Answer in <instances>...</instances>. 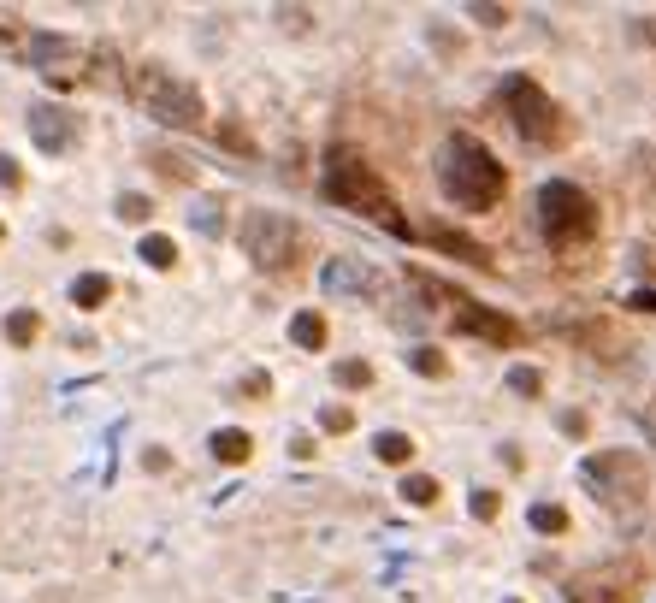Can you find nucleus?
<instances>
[{
  "label": "nucleus",
  "instance_id": "10",
  "mask_svg": "<svg viewBox=\"0 0 656 603\" xmlns=\"http://www.w3.org/2000/svg\"><path fill=\"white\" fill-rule=\"evenodd\" d=\"M24 131H30V142H36L42 154H66L71 142H77V119H71L66 107H54V101H36V107L24 113Z\"/></svg>",
  "mask_w": 656,
  "mask_h": 603
},
{
  "label": "nucleus",
  "instance_id": "5",
  "mask_svg": "<svg viewBox=\"0 0 656 603\" xmlns=\"http://www.w3.org/2000/svg\"><path fill=\"white\" fill-rule=\"evenodd\" d=\"M538 225H544V237L556 243V249H568V243H586L591 231H597V201L580 190V184H544L538 190Z\"/></svg>",
  "mask_w": 656,
  "mask_h": 603
},
{
  "label": "nucleus",
  "instance_id": "35",
  "mask_svg": "<svg viewBox=\"0 0 656 603\" xmlns=\"http://www.w3.org/2000/svg\"><path fill=\"white\" fill-rule=\"evenodd\" d=\"M509 603H515V598H509Z\"/></svg>",
  "mask_w": 656,
  "mask_h": 603
},
{
  "label": "nucleus",
  "instance_id": "3",
  "mask_svg": "<svg viewBox=\"0 0 656 603\" xmlns=\"http://www.w3.org/2000/svg\"><path fill=\"white\" fill-rule=\"evenodd\" d=\"M131 101L148 119L172 125V131H201V125H207V107H201L196 83L178 77V71H166V66H136L131 71Z\"/></svg>",
  "mask_w": 656,
  "mask_h": 603
},
{
  "label": "nucleus",
  "instance_id": "8",
  "mask_svg": "<svg viewBox=\"0 0 656 603\" xmlns=\"http://www.w3.org/2000/svg\"><path fill=\"white\" fill-rule=\"evenodd\" d=\"M18 54L42 71L48 83H77L83 66H89V54H83L71 36H60V30H30V36L18 42Z\"/></svg>",
  "mask_w": 656,
  "mask_h": 603
},
{
  "label": "nucleus",
  "instance_id": "1",
  "mask_svg": "<svg viewBox=\"0 0 656 603\" xmlns=\"http://www.w3.org/2000/svg\"><path fill=\"white\" fill-rule=\"evenodd\" d=\"M438 190L450 207L461 213H491L503 190H509V172L497 166V154L485 148V142H473V136H450L444 148H438Z\"/></svg>",
  "mask_w": 656,
  "mask_h": 603
},
{
  "label": "nucleus",
  "instance_id": "24",
  "mask_svg": "<svg viewBox=\"0 0 656 603\" xmlns=\"http://www.w3.org/2000/svg\"><path fill=\"white\" fill-rule=\"evenodd\" d=\"M532 527L538 533H568V509L562 503H532Z\"/></svg>",
  "mask_w": 656,
  "mask_h": 603
},
{
  "label": "nucleus",
  "instance_id": "6",
  "mask_svg": "<svg viewBox=\"0 0 656 603\" xmlns=\"http://www.w3.org/2000/svg\"><path fill=\"white\" fill-rule=\"evenodd\" d=\"M503 113H509V125H515V136L521 142H532V148H544V142H562V113H556V101L526 77V71H515V77H503Z\"/></svg>",
  "mask_w": 656,
  "mask_h": 603
},
{
  "label": "nucleus",
  "instance_id": "19",
  "mask_svg": "<svg viewBox=\"0 0 656 603\" xmlns=\"http://www.w3.org/2000/svg\"><path fill=\"white\" fill-rule=\"evenodd\" d=\"M36 337H42V320H36L30 308H12V314H6V343L24 349V343H36Z\"/></svg>",
  "mask_w": 656,
  "mask_h": 603
},
{
  "label": "nucleus",
  "instance_id": "22",
  "mask_svg": "<svg viewBox=\"0 0 656 603\" xmlns=\"http://www.w3.org/2000/svg\"><path fill=\"white\" fill-rule=\"evenodd\" d=\"M408 367H414V373H426V379H444V373H450V361H444V355H438L432 343H420V349H408Z\"/></svg>",
  "mask_w": 656,
  "mask_h": 603
},
{
  "label": "nucleus",
  "instance_id": "20",
  "mask_svg": "<svg viewBox=\"0 0 656 603\" xmlns=\"http://www.w3.org/2000/svg\"><path fill=\"white\" fill-rule=\"evenodd\" d=\"M290 343L320 349V343H326V320H320V314H296V320H290Z\"/></svg>",
  "mask_w": 656,
  "mask_h": 603
},
{
  "label": "nucleus",
  "instance_id": "28",
  "mask_svg": "<svg viewBox=\"0 0 656 603\" xmlns=\"http://www.w3.org/2000/svg\"><path fill=\"white\" fill-rule=\"evenodd\" d=\"M320 426H326V432H349V426H355V408H326Z\"/></svg>",
  "mask_w": 656,
  "mask_h": 603
},
{
  "label": "nucleus",
  "instance_id": "7",
  "mask_svg": "<svg viewBox=\"0 0 656 603\" xmlns=\"http://www.w3.org/2000/svg\"><path fill=\"white\" fill-rule=\"evenodd\" d=\"M237 237H243V249H249V261H255V267L284 272V267H296V261H302V225H296V219H284V213H249Z\"/></svg>",
  "mask_w": 656,
  "mask_h": 603
},
{
  "label": "nucleus",
  "instance_id": "31",
  "mask_svg": "<svg viewBox=\"0 0 656 603\" xmlns=\"http://www.w3.org/2000/svg\"><path fill=\"white\" fill-rule=\"evenodd\" d=\"M0 184H6V190H18V184H24V172H18V160H6V154H0Z\"/></svg>",
  "mask_w": 656,
  "mask_h": 603
},
{
  "label": "nucleus",
  "instance_id": "27",
  "mask_svg": "<svg viewBox=\"0 0 656 603\" xmlns=\"http://www.w3.org/2000/svg\"><path fill=\"white\" fill-rule=\"evenodd\" d=\"M497 509H503L497 491H473V521H497Z\"/></svg>",
  "mask_w": 656,
  "mask_h": 603
},
{
  "label": "nucleus",
  "instance_id": "21",
  "mask_svg": "<svg viewBox=\"0 0 656 603\" xmlns=\"http://www.w3.org/2000/svg\"><path fill=\"white\" fill-rule=\"evenodd\" d=\"M190 225H196L201 237H219V231H225V213H219V201L201 196L196 207H190Z\"/></svg>",
  "mask_w": 656,
  "mask_h": 603
},
{
  "label": "nucleus",
  "instance_id": "34",
  "mask_svg": "<svg viewBox=\"0 0 656 603\" xmlns=\"http://www.w3.org/2000/svg\"><path fill=\"white\" fill-rule=\"evenodd\" d=\"M0 237H6V231H0Z\"/></svg>",
  "mask_w": 656,
  "mask_h": 603
},
{
  "label": "nucleus",
  "instance_id": "4",
  "mask_svg": "<svg viewBox=\"0 0 656 603\" xmlns=\"http://www.w3.org/2000/svg\"><path fill=\"white\" fill-rule=\"evenodd\" d=\"M580 479L597 491V503L615 509V515H633L651 497V473H645V462L633 450H597V456H586Z\"/></svg>",
  "mask_w": 656,
  "mask_h": 603
},
{
  "label": "nucleus",
  "instance_id": "26",
  "mask_svg": "<svg viewBox=\"0 0 656 603\" xmlns=\"http://www.w3.org/2000/svg\"><path fill=\"white\" fill-rule=\"evenodd\" d=\"M509 391H521V397H544V379H538L532 367H509Z\"/></svg>",
  "mask_w": 656,
  "mask_h": 603
},
{
  "label": "nucleus",
  "instance_id": "32",
  "mask_svg": "<svg viewBox=\"0 0 656 603\" xmlns=\"http://www.w3.org/2000/svg\"><path fill=\"white\" fill-rule=\"evenodd\" d=\"M627 308H639V314H656V290H633V296H627Z\"/></svg>",
  "mask_w": 656,
  "mask_h": 603
},
{
  "label": "nucleus",
  "instance_id": "25",
  "mask_svg": "<svg viewBox=\"0 0 656 603\" xmlns=\"http://www.w3.org/2000/svg\"><path fill=\"white\" fill-rule=\"evenodd\" d=\"M119 219H131V225H148V219H154V201H148V196H119Z\"/></svg>",
  "mask_w": 656,
  "mask_h": 603
},
{
  "label": "nucleus",
  "instance_id": "16",
  "mask_svg": "<svg viewBox=\"0 0 656 603\" xmlns=\"http://www.w3.org/2000/svg\"><path fill=\"white\" fill-rule=\"evenodd\" d=\"M373 456H379V462H391V468H408L414 438H408V432H379V438H373Z\"/></svg>",
  "mask_w": 656,
  "mask_h": 603
},
{
  "label": "nucleus",
  "instance_id": "30",
  "mask_svg": "<svg viewBox=\"0 0 656 603\" xmlns=\"http://www.w3.org/2000/svg\"><path fill=\"white\" fill-rule=\"evenodd\" d=\"M479 24H509V6H467Z\"/></svg>",
  "mask_w": 656,
  "mask_h": 603
},
{
  "label": "nucleus",
  "instance_id": "14",
  "mask_svg": "<svg viewBox=\"0 0 656 603\" xmlns=\"http://www.w3.org/2000/svg\"><path fill=\"white\" fill-rule=\"evenodd\" d=\"M213 462H225V468H243L249 462V450H255V438L243 432V426H225V432H213Z\"/></svg>",
  "mask_w": 656,
  "mask_h": 603
},
{
  "label": "nucleus",
  "instance_id": "2",
  "mask_svg": "<svg viewBox=\"0 0 656 603\" xmlns=\"http://www.w3.org/2000/svg\"><path fill=\"white\" fill-rule=\"evenodd\" d=\"M326 196L355 207V213H367V219H379L391 237H408V219H396V196L379 184V172L355 148H343V142L326 154Z\"/></svg>",
  "mask_w": 656,
  "mask_h": 603
},
{
  "label": "nucleus",
  "instance_id": "33",
  "mask_svg": "<svg viewBox=\"0 0 656 603\" xmlns=\"http://www.w3.org/2000/svg\"><path fill=\"white\" fill-rule=\"evenodd\" d=\"M562 432H568V438H580V432H586V414H580V408H568V414H562Z\"/></svg>",
  "mask_w": 656,
  "mask_h": 603
},
{
  "label": "nucleus",
  "instance_id": "18",
  "mask_svg": "<svg viewBox=\"0 0 656 603\" xmlns=\"http://www.w3.org/2000/svg\"><path fill=\"white\" fill-rule=\"evenodd\" d=\"M396 497H402V503H414V509H432V503H438V479H426V473H408Z\"/></svg>",
  "mask_w": 656,
  "mask_h": 603
},
{
  "label": "nucleus",
  "instance_id": "23",
  "mask_svg": "<svg viewBox=\"0 0 656 603\" xmlns=\"http://www.w3.org/2000/svg\"><path fill=\"white\" fill-rule=\"evenodd\" d=\"M331 379H337L343 391H367V385H373V367H367V361H337Z\"/></svg>",
  "mask_w": 656,
  "mask_h": 603
},
{
  "label": "nucleus",
  "instance_id": "15",
  "mask_svg": "<svg viewBox=\"0 0 656 603\" xmlns=\"http://www.w3.org/2000/svg\"><path fill=\"white\" fill-rule=\"evenodd\" d=\"M107 296H113V278H107V272H83V278L71 284V302H77V308H101Z\"/></svg>",
  "mask_w": 656,
  "mask_h": 603
},
{
  "label": "nucleus",
  "instance_id": "13",
  "mask_svg": "<svg viewBox=\"0 0 656 603\" xmlns=\"http://www.w3.org/2000/svg\"><path fill=\"white\" fill-rule=\"evenodd\" d=\"M426 237H432L444 255H461V261H473V267H491V249H485V243H473V237H461V231H450V225H432Z\"/></svg>",
  "mask_w": 656,
  "mask_h": 603
},
{
  "label": "nucleus",
  "instance_id": "9",
  "mask_svg": "<svg viewBox=\"0 0 656 603\" xmlns=\"http://www.w3.org/2000/svg\"><path fill=\"white\" fill-rule=\"evenodd\" d=\"M633 592H639V562H603L568 586V603H633Z\"/></svg>",
  "mask_w": 656,
  "mask_h": 603
},
{
  "label": "nucleus",
  "instance_id": "17",
  "mask_svg": "<svg viewBox=\"0 0 656 603\" xmlns=\"http://www.w3.org/2000/svg\"><path fill=\"white\" fill-rule=\"evenodd\" d=\"M136 255H142L148 267H160V272H166V267H178V243H172V237H160V231H148Z\"/></svg>",
  "mask_w": 656,
  "mask_h": 603
},
{
  "label": "nucleus",
  "instance_id": "12",
  "mask_svg": "<svg viewBox=\"0 0 656 603\" xmlns=\"http://www.w3.org/2000/svg\"><path fill=\"white\" fill-rule=\"evenodd\" d=\"M456 332H467V337H485V343H515V320H503L497 308H479V302H456Z\"/></svg>",
  "mask_w": 656,
  "mask_h": 603
},
{
  "label": "nucleus",
  "instance_id": "29",
  "mask_svg": "<svg viewBox=\"0 0 656 603\" xmlns=\"http://www.w3.org/2000/svg\"><path fill=\"white\" fill-rule=\"evenodd\" d=\"M154 166H160L166 178H190V160H178V154H154Z\"/></svg>",
  "mask_w": 656,
  "mask_h": 603
},
{
  "label": "nucleus",
  "instance_id": "11",
  "mask_svg": "<svg viewBox=\"0 0 656 603\" xmlns=\"http://www.w3.org/2000/svg\"><path fill=\"white\" fill-rule=\"evenodd\" d=\"M320 290L326 296H379V272L367 267V261H349V255H337V261H326L320 267Z\"/></svg>",
  "mask_w": 656,
  "mask_h": 603
}]
</instances>
